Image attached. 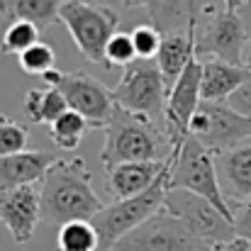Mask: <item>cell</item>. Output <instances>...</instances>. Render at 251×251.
Wrapping results in <instances>:
<instances>
[{"instance_id": "obj_25", "label": "cell", "mask_w": 251, "mask_h": 251, "mask_svg": "<svg viewBox=\"0 0 251 251\" xmlns=\"http://www.w3.org/2000/svg\"><path fill=\"white\" fill-rule=\"evenodd\" d=\"M29 144V127H25L20 120L0 112V156H12L20 151H27Z\"/></svg>"}, {"instance_id": "obj_26", "label": "cell", "mask_w": 251, "mask_h": 251, "mask_svg": "<svg viewBox=\"0 0 251 251\" xmlns=\"http://www.w3.org/2000/svg\"><path fill=\"white\" fill-rule=\"evenodd\" d=\"M17 64L22 69V74L27 76H47L49 71H54V64H56V54H54V47L47 44V42H37L32 49H27L22 56H17Z\"/></svg>"}, {"instance_id": "obj_17", "label": "cell", "mask_w": 251, "mask_h": 251, "mask_svg": "<svg viewBox=\"0 0 251 251\" xmlns=\"http://www.w3.org/2000/svg\"><path fill=\"white\" fill-rule=\"evenodd\" d=\"M144 7L149 15V25L156 27L161 37L190 32L202 10L200 0H147Z\"/></svg>"}, {"instance_id": "obj_3", "label": "cell", "mask_w": 251, "mask_h": 251, "mask_svg": "<svg viewBox=\"0 0 251 251\" xmlns=\"http://www.w3.org/2000/svg\"><path fill=\"white\" fill-rule=\"evenodd\" d=\"M195 54L198 59H220L227 64L247 66L249 34L242 12H229L217 5H202L195 22Z\"/></svg>"}, {"instance_id": "obj_2", "label": "cell", "mask_w": 251, "mask_h": 251, "mask_svg": "<svg viewBox=\"0 0 251 251\" xmlns=\"http://www.w3.org/2000/svg\"><path fill=\"white\" fill-rule=\"evenodd\" d=\"M105 144L100 161L105 171L120 164H142V161H166L173 151L166 129L149 117L134 115L115 105L107 125L102 127Z\"/></svg>"}, {"instance_id": "obj_20", "label": "cell", "mask_w": 251, "mask_h": 251, "mask_svg": "<svg viewBox=\"0 0 251 251\" xmlns=\"http://www.w3.org/2000/svg\"><path fill=\"white\" fill-rule=\"evenodd\" d=\"M64 0H0V17L7 22L27 20L39 29L54 27L59 20Z\"/></svg>"}, {"instance_id": "obj_19", "label": "cell", "mask_w": 251, "mask_h": 251, "mask_svg": "<svg viewBox=\"0 0 251 251\" xmlns=\"http://www.w3.org/2000/svg\"><path fill=\"white\" fill-rule=\"evenodd\" d=\"M193 59H198V54H195V27L190 32H183V34H168V37H164L161 49H159L154 64L159 66L168 90H171V85L180 78V74L190 66Z\"/></svg>"}, {"instance_id": "obj_4", "label": "cell", "mask_w": 251, "mask_h": 251, "mask_svg": "<svg viewBox=\"0 0 251 251\" xmlns=\"http://www.w3.org/2000/svg\"><path fill=\"white\" fill-rule=\"evenodd\" d=\"M76 49L90 64H105L107 42L120 32V15L98 0H64L59 12Z\"/></svg>"}, {"instance_id": "obj_13", "label": "cell", "mask_w": 251, "mask_h": 251, "mask_svg": "<svg viewBox=\"0 0 251 251\" xmlns=\"http://www.w3.org/2000/svg\"><path fill=\"white\" fill-rule=\"evenodd\" d=\"M42 222L39 185L0 188V225L10 232L15 244H27Z\"/></svg>"}, {"instance_id": "obj_7", "label": "cell", "mask_w": 251, "mask_h": 251, "mask_svg": "<svg viewBox=\"0 0 251 251\" xmlns=\"http://www.w3.org/2000/svg\"><path fill=\"white\" fill-rule=\"evenodd\" d=\"M112 95L117 107L149 117L166 129L168 85L154 61H137L125 69L120 83L112 88Z\"/></svg>"}, {"instance_id": "obj_36", "label": "cell", "mask_w": 251, "mask_h": 251, "mask_svg": "<svg viewBox=\"0 0 251 251\" xmlns=\"http://www.w3.org/2000/svg\"><path fill=\"white\" fill-rule=\"evenodd\" d=\"M247 7H251V0H247Z\"/></svg>"}, {"instance_id": "obj_23", "label": "cell", "mask_w": 251, "mask_h": 251, "mask_svg": "<svg viewBox=\"0 0 251 251\" xmlns=\"http://www.w3.org/2000/svg\"><path fill=\"white\" fill-rule=\"evenodd\" d=\"M56 249L59 251H100V237L93 222L78 220L56 229Z\"/></svg>"}, {"instance_id": "obj_18", "label": "cell", "mask_w": 251, "mask_h": 251, "mask_svg": "<svg viewBox=\"0 0 251 251\" xmlns=\"http://www.w3.org/2000/svg\"><path fill=\"white\" fill-rule=\"evenodd\" d=\"M202 61V83L200 95L205 102H227L229 95L249 78L247 66L227 64L220 59H200Z\"/></svg>"}, {"instance_id": "obj_30", "label": "cell", "mask_w": 251, "mask_h": 251, "mask_svg": "<svg viewBox=\"0 0 251 251\" xmlns=\"http://www.w3.org/2000/svg\"><path fill=\"white\" fill-rule=\"evenodd\" d=\"M234 232L237 237H244L251 242V200L234 207Z\"/></svg>"}, {"instance_id": "obj_27", "label": "cell", "mask_w": 251, "mask_h": 251, "mask_svg": "<svg viewBox=\"0 0 251 251\" xmlns=\"http://www.w3.org/2000/svg\"><path fill=\"white\" fill-rule=\"evenodd\" d=\"M137 49L132 42L129 32H117L105 49V66L107 69H129L132 64H137Z\"/></svg>"}, {"instance_id": "obj_10", "label": "cell", "mask_w": 251, "mask_h": 251, "mask_svg": "<svg viewBox=\"0 0 251 251\" xmlns=\"http://www.w3.org/2000/svg\"><path fill=\"white\" fill-rule=\"evenodd\" d=\"M44 83L61 90L69 110L85 117L90 127L102 129L107 125V120L115 110V95L98 78L88 76L83 71H59V69H54L44 76Z\"/></svg>"}, {"instance_id": "obj_35", "label": "cell", "mask_w": 251, "mask_h": 251, "mask_svg": "<svg viewBox=\"0 0 251 251\" xmlns=\"http://www.w3.org/2000/svg\"><path fill=\"white\" fill-rule=\"evenodd\" d=\"M247 69H249V71H251V59H249V61H247Z\"/></svg>"}, {"instance_id": "obj_32", "label": "cell", "mask_w": 251, "mask_h": 251, "mask_svg": "<svg viewBox=\"0 0 251 251\" xmlns=\"http://www.w3.org/2000/svg\"><path fill=\"white\" fill-rule=\"evenodd\" d=\"M222 7L229 12H242L247 7V0H222Z\"/></svg>"}, {"instance_id": "obj_6", "label": "cell", "mask_w": 251, "mask_h": 251, "mask_svg": "<svg viewBox=\"0 0 251 251\" xmlns=\"http://www.w3.org/2000/svg\"><path fill=\"white\" fill-rule=\"evenodd\" d=\"M171 188H180V190H188V193H195L210 200L225 217L234 222V212L227 205L222 188H220L215 154L207 151L190 134L178 149L171 151Z\"/></svg>"}, {"instance_id": "obj_28", "label": "cell", "mask_w": 251, "mask_h": 251, "mask_svg": "<svg viewBox=\"0 0 251 251\" xmlns=\"http://www.w3.org/2000/svg\"><path fill=\"white\" fill-rule=\"evenodd\" d=\"M129 34H132V42H134V49H137V59L139 61L156 59V54L161 49V42H164V37H161V32L156 27H151V25H137Z\"/></svg>"}, {"instance_id": "obj_16", "label": "cell", "mask_w": 251, "mask_h": 251, "mask_svg": "<svg viewBox=\"0 0 251 251\" xmlns=\"http://www.w3.org/2000/svg\"><path fill=\"white\" fill-rule=\"evenodd\" d=\"M56 161L49 151L27 149L12 156H0V188H20V185H39L47 171Z\"/></svg>"}, {"instance_id": "obj_11", "label": "cell", "mask_w": 251, "mask_h": 251, "mask_svg": "<svg viewBox=\"0 0 251 251\" xmlns=\"http://www.w3.org/2000/svg\"><path fill=\"white\" fill-rule=\"evenodd\" d=\"M112 251H207V247L168 210H159L144 225L122 237Z\"/></svg>"}, {"instance_id": "obj_15", "label": "cell", "mask_w": 251, "mask_h": 251, "mask_svg": "<svg viewBox=\"0 0 251 251\" xmlns=\"http://www.w3.org/2000/svg\"><path fill=\"white\" fill-rule=\"evenodd\" d=\"M168 168L166 161H142V164H120L107 171V193L112 200H129L147 193L159 176Z\"/></svg>"}, {"instance_id": "obj_21", "label": "cell", "mask_w": 251, "mask_h": 251, "mask_svg": "<svg viewBox=\"0 0 251 251\" xmlns=\"http://www.w3.org/2000/svg\"><path fill=\"white\" fill-rule=\"evenodd\" d=\"M69 110L66 98L61 95V90L47 85V88H32L25 95V112L29 117V122L34 125H54L64 112Z\"/></svg>"}, {"instance_id": "obj_24", "label": "cell", "mask_w": 251, "mask_h": 251, "mask_svg": "<svg viewBox=\"0 0 251 251\" xmlns=\"http://www.w3.org/2000/svg\"><path fill=\"white\" fill-rule=\"evenodd\" d=\"M39 42V27L27 22V20H17V22H7L2 39H0V51L10 54V56H22L27 49H32Z\"/></svg>"}, {"instance_id": "obj_5", "label": "cell", "mask_w": 251, "mask_h": 251, "mask_svg": "<svg viewBox=\"0 0 251 251\" xmlns=\"http://www.w3.org/2000/svg\"><path fill=\"white\" fill-rule=\"evenodd\" d=\"M168 188H171V156H168V168L159 176V180L147 193L129 198V200L110 202L90 220L98 237H100V251H112V247L122 237H127L132 229H137L149 217H154L164 207Z\"/></svg>"}, {"instance_id": "obj_1", "label": "cell", "mask_w": 251, "mask_h": 251, "mask_svg": "<svg viewBox=\"0 0 251 251\" xmlns=\"http://www.w3.org/2000/svg\"><path fill=\"white\" fill-rule=\"evenodd\" d=\"M42 193V222L49 227H64L69 222L93 220L105 205L93 190V173L81 156L56 159L39 183Z\"/></svg>"}, {"instance_id": "obj_12", "label": "cell", "mask_w": 251, "mask_h": 251, "mask_svg": "<svg viewBox=\"0 0 251 251\" xmlns=\"http://www.w3.org/2000/svg\"><path fill=\"white\" fill-rule=\"evenodd\" d=\"M200 83H202V61L193 59L190 66L180 74V78L171 85L168 90V105H166V134L171 139V147L178 149L185 137L190 120L202 102L200 95Z\"/></svg>"}, {"instance_id": "obj_34", "label": "cell", "mask_w": 251, "mask_h": 251, "mask_svg": "<svg viewBox=\"0 0 251 251\" xmlns=\"http://www.w3.org/2000/svg\"><path fill=\"white\" fill-rule=\"evenodd\" d=\"M125 7H139V5H147V0H120Z\"/></svg>"}, {"instance_id": "obj_22", "label": "cell", "mask_w": 251, "mask_h": 251, "mask_svg": "<svg viewBox=\"0 0 251 251\" xmlns=\"http://www.w3.org/2000/svg\"><path fill=\"white\" fill-rule=\"evenodd\" d=\"M90 129H93V127L88 125L85 117H81V115L74 112V110H66V112L49 127V134H51V142H54L59 149H64V151H76Z\"/></svg>"}, {"instance_id": "obj_33", "label": "cell", "mask_w": 251, "mask_h": 251, "mask_svg": "<svg viewBox=\"0 0 251 251\" xmlns=\"http://www.w3.org/2000/svg\"><path fill=\"white\" fill-rule=\"evenodd\" d=\"M242 17H244L247 34H249V59H251V7H244V10H242Z\"/></svg>"}, {"instance_id": "obj_9", "label": "cell", "mask_w": 251, "mask_h": 251, "mask_svg": "<svg viewBox=\"0 0 251 251\" xmlns=\"http://www.w3.org/2000/svg\"><path fill=\"white\" fill-rule=\"evenodd\" d=\"M164 210H168L180 222H185V227L207 247V251L237 237L234 222L229 217H225L210 200H205L195 193H188L180 188H168Z\"/></svg>"}, {"instance_id": "obj_29", "label": "cell", "mask_w": 251, "mask_h": 251, "mask_svg": "<svg viewBox=\"0 0 251 251\" xmlns=\"http://www.w3.org/2000/svg\"><path fill=\"white\" fill-rule=\"evenodd\" d=\"M227 105H229L232 110H237L239 115L251 117V74H249V78L239 85V88H237L232 95H229Z\"/></svg>"}, {"instance_id": "obj_14", "label": "cell", "mask_w": 251, "mask_h": 251, "mask_svg": "<svg viewBox=\"0 0 251 251\" xmlns=\"http://www.w3.org/2000/svg\"><path fill=\"white\" fill-rule=\"evenodd\" d=\"M215 164L222 195L234 212V207L251 200V139L225 154H217Z\"/></svg>"}, {"instance_id": "obj_8", "label": "cell", "mask_w": 251, "mask_h": 251, "mask_svg": "<svg viewBox=\"0 0 251 251\" xmlns=\"http://www.w3.org/2000/svg\"><path fill=\"white\" fill-rule=\"evenodd\" d=\"M188 134L217 156V154H225V151L249 142L251 117L239 115L227 102H205L202 100L190 120Z\"/></svg>"}, {"instance_id": "obj_31", "label": "cell", "mask_w": 251, "mask_h": 251, "mask_svg": "<svg viewBox=\"0 0 251 251\" xmlns=\"http://www.w3.org/2000/svg\"><path fill=\"white\" fill-rule=\"evenodd\" d=\"M212 251H251V242L244 239V237H234L225 244H217Z\"/></svg>"}]
</instances>
